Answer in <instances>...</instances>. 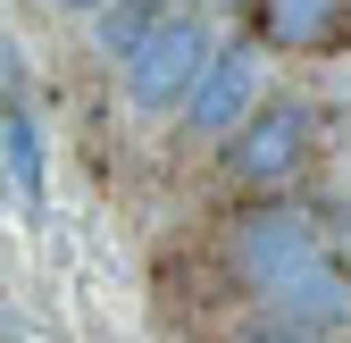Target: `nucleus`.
Here are the masks:
<instances>
[{
  "label": "nucleus",
  "mask_w": 351,
  "mask_h": 343,
  "mask_svg": "<svg viewBox=\"0 0 351 343\" xmlns=\"http://www.w3.org/2000/svg\"><path fill=\"white\" fill-rule=\"evenodd\" d=\"M326 260V218L310 201H259V209H243V218L226 226V268H234V285L243 293H276L285 285H301Z\"/></svg>",
  "instance_id": "1"
},
{
  "label": "nucleus",
  "mask_w": 351,
  "mask_h": 343,
  "mask_svg": "<svg viewBox=\"0 0 351 343\" xmlns=\"http://www.w3.org/2000/svg\"><path fill=\"white\" fill-rule=\"evenodd\" d=\"M310 159H318V117L301 101H259L226 134V176L259 201H285V185L310 176Z\"/></svg>",
  "instance_id": "2"
},
{
  "label": "nucleus",
  "mask_w": 351,
  "mask_h": 343,
  "mask_svg": "<svg viewBox=\"0 0 351 343\" xmlns=\"http://www.w3.org/2000/svg\"><path fill=\"white\" fill-rule=\"evenodd\" d=\"M209 59H217L209 25H201L193 9H159L151 34L125 51V101H134V109H184Z\"/></svg>",
  "instance_id": "3"
},
{
  "label": "nucleus",
  "mask_w": 351,
  "mask_h": 343,
  "mask_svg": "<svg viewBox=\"0 0 351 343\" xmlns=\"http://www.w3.org/2000/svg\"><path fill=\"white\" fill-rule=\"evenodd\" d=\"M251 109H259V51H217L201 67V84H193V101H184L193 134H217V143H226Z\"/></svg>",
  "instance_id": "4"
},
{
  "label": "nucleus",
  "mask_w": 351,
  "mask_h": 343,
  "mask_svg": "<svg viewBox=\"0 0 351 343\" xmlns=\"http://www.w3.org/2000/svg\"><path fill=\"white\" fill-rule=\"evenodd\" d=\"M268 51H343L351 42V0H251Z\"/></svg>",
  "instance_id": "5"
},
{
  "label": "nucleus",
  "mask_w": 351,
  "mask_h": 343,
  "mask_svg": "<svg viewBox=\"0 0 351 343\" xmlns=\"http://www.w3.org/2000/svg\"><path fill=\"white\" fill-rule=\"evenodd\" d=\"M268 318H276V335H335V327H351V276L310 268L301 285H285L268 302Z\"/></svg>",
  "instance_id": "6"
},
{
  "label": "nucleus",
  "mask_w": 351,
  "mask_h": 343,
  "mask_svg": "<svg viewBox=\"0 0 351 343\" xmlns=\"http://www.w3.org/2000/svg\"><path fill=\"white\" fill-rule=\"evenodd\" d=\"M0 159H9V185L25 193V201H42V134H34V117L9 101L0 109Z\"/></svg>",
  "instance_id": "7"
},
{
  "label": "nucleus",
  "mask_w": 351,
  "mask_h": 343,
  "mask_svg": "<svg viewBox=\"0 0 351 343\" xmlns=\"http://www.w3.org/2000/svg\"><path fill=\"white\" fill-rule=\"evenodd\" d=\"M151 17H159V9H101V51H109V59H125V51L151 34Z\"/></svg>",
  "instance_id": "8"
},
{
  "label": "nucleus",
  "mask_w": 351,
  "mask_h": 343,
  "mask_svg": "<svg viewBox=\"0 0 351 343\" xmlns=\"http://www.w3.org/2000/svg\"><path fill=\"white\" fill-rule=\"evenodd\" d=\"M335 260H343V276H351V209L335 218Z\"/></svg>",
  "instance_id": "9"
},
{
  "label": "nucleus",
  "mask_w": 351,
  "mask_h": 343,
  "mask_svg": "<svg viewBox=\"0 0 351 343\" xmlns=\"http://www.w3.org/2000/svg\"><path fill=\"white\" fill-rule=\"evenodd\" d=\"M59 9H159V0H59Z\"/></svg>",
  "instance_id": "10"
},
{
  "label": "nucleus",
  "mask_w": 351,
  "mask_h": 343,
  "mask_svg": "<svg viewBox=\"0 0 351 343\" xmlns=\"http://www.w3.org/2000/svg\"><path fill=\"white\" fill-rule=\"evenodd\" d=\"M234 9H251V0H193V17H234Z\"/></svg>",
  "instance_id": "11"
}]
</instances>
